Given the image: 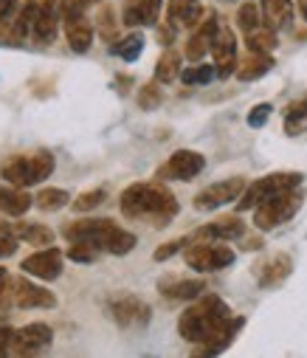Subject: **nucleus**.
I'll use <instances>...</instances> for the list:
<instances>
[{"mask_svg": "<svg viewBox=\"0 0 307 358\" xmlns=\"http://www.w3.org/2000/svg\"><path fill=\"white\" fill-rule=\"evenodd\" d=\"M122 215L130 220H150L152 226H166L178 215V201L175 195L161 184H133L122 192L119 198Z\"/></svg>", "mask_w": 307, "mask_h": 358, "instance_id": "obj_1", "label": "nucleus"}, {"mask_svg": "<svg viewBox=\"0 0 307 358\" xmlns=\"http://www.w3.org/2000/svg\"><path fill=\"white\" fill-rule=\"evenodd\" d=\"M231 322H234V316H231L229 305H226L220 296H203L197 305H192L189 310L180 313V319H178V333H180L186 341L203 344V341L220 336Z\"/></svg>", "mask_w": 307, "mask_h": 358, "instance_id": "obj_2", "label": "nucleus"}, {"mask_svg": "<svg viewBox=\"0 0 307 358\" xmlns=\"http://www.w3.org/2000/svg\"><path fill=\"white\" fill-rule=\"evenodd\" d=\"M54 172V155L40 150V152H31V155H12L0 164V178L9 181L12 187H34L40 181Z\"/></svg>", "mask_w": 307, "mask_h": 358, "instance_id": "obj_3", "label": "nucleus"}, {"mask_svg": "<svg viewBox=\"0 0 307 358\" xmlns=\"http://www.w3.org/2000/svg\"><path fill=\"white\" fill-rule=\"evenodd\" d=\"M301 184V175L299 172H273V175H265L259 181H254L251 187H245L243 198L237 201V209L240 212H248V209H257L285 192H296V187Z\"/></svg>", "mask_w": 307, "mask_h": 358, "instance_id": "obj_4", "label": "nucleus"}, {"mask_svg": "<svg viewBox=\"0 0 307 358\" xmlns=\"http://www.w3.org/2000/svg\"><path fill=\"white\" fill-rule=\"evenodd\" d=\"M116 231H119V226L108 217H87V220H73V223L62 226V234L71 243H87V245H96L99 251H108Z\"/></svg>", "mask_w": 307, "mask_h": 358, "instance_id": "obj_5", "label": "nucleus"}, {"mask_svg": "<svg viewBox=\"0 0 307 358\" xmlns=\"http://www.w3.org/2000/svg\"><path fill=\"white\" fill-rule=\"evenodd\" d=\"M301 201H304V198H301L299 192H285V195H279V198H273V201L257 206V209H254V226H257L259 231H271V229L287 223V220L301 209Z\"/></svg>", "mask_w": 307, "mask_h": 358, "instance_id": "obj_6", "label": "nucleus"}, {"mask_svg": "<svg viewBox=\"0 0 307 358\" xmlns=\"http://www.w3.org/2000/svg\"><path fill=\"white\" fill-rule=\"evenodd\" d=\"M183 259L194 271L209 274V271H223V268H229L234 262V251L229 245H217V243H197V245L186 248Z\"/></svg>", "mask_w": 307, "mask_h": 358, "instance_id": "obj_7", "label": "nucleus"}, {"mask_svg": "<svg viewBox=\"0 0 307 358\" xmlns=\"http://www.w3.org/2000/svg\"><path fill=\"white\" fill-rule=\"evenodd\" d=\"M245 192V181L243 178H229V181H217L206 189H200L194 195V209L197 212H212V209H220L231 201H240Z\"/></svg>", "mask_w": 307, "mask_h": 358, "instance_id": "obj_8", "label": "nucleus"}, {"mask_svg": "<svg viewBox=\"0 0 307 358\" xmlns=\"http://www.w3.org/2000/svg\"><path fill=\"white\" fill-rule=\"evenodd\" d=\"M206 166V158L194 150H178L169 155V161L158 169V178L161 181H192L197 178Z\"/></svg>", "mask_w": 307, "mask_h": 358, "instance_id": "obj_9", "label": "nucleus"}, {"mask_svg": "<svg viewBox=\"0 0 307 358\" xmlns=\"http://www.w3.org/2000/svg\"><path fill=\"white\" fill-rule=\"evenodd\" d=\"M20 268H23V274H29V277H37L43 282H54L62 274V254L57 248H43V251L26 257Z\"/></svg>", "mask_w": 307, "mask_h": 358, "instance_id": "obj_10", "label": "nucleus"}, {"mask_svg": "<svg viewBox=\"0 0 307 358\" xmlns=\"http://www.w3.org/2000/svg\"><path fill=\"white\" fill-rule=\"evenodd\" d=\"M51 327L43 324V322H31L26 327H20L15 336H12V350L17 355H31V352H40L51 344Z\"/></svg>", "mask_w": 307, "mask_h": 358, "instance_id": "obj_11", "label": "nucleus"}, {"mask_svg": "<svg viewBox=\"0 0 307 358\" xmlns=\"http://www.w3.org/2000/svg\"><path fill=\"white\" fill-rule=\"evenodd\" d=\"M212 54H215V68H217V76L220 79H229L240 62H237V40H234V31L231 29H220L217 37H215V45H212Z\"/></svg>", "mask_w": 307, "mask_h": 358, "instance_id": "obj_12", "label": "nucleus"}, {"mask_svg": "<svg viewBox=\"0 0 307 358\" xmlns=\"http://www.w3.org/2000/svg\"><path fill=\"white\" fill-rule=\"evenodd\" d=\"M110 313L122 327H141L150 322V305L138 296H119L110 302Z\"/></svg>", "mask_w": 307, "mask_h": 358, "instance_id": "obj_13", "label": "nucleus"}, {"mask_svg": "<svg viewBox=\"0 0 307 358\" xmlns=\"http://www.w3.org/2000/svg\"><path fill=\"white\" fill-rule=\"evenodd\" d=\"M217 31H220V26H217V17H215V12H212V15L203 17V23L192 31V37H189V43H186V57H189L192 62L203 59V57H206V51H212Z\"/></svg>", "mask_w": 307, "mask_h": 358, "instance_id": "obj_14", "label": "nucleus"}, {"mask_svg": "<svg viewBox=\"0 0 307 358\" xmlns=\"http://www.w3.org/2000/svg\"><path fill=\"white\" fill-rule=\"evenodd\" d=\"M65 37H68V45L76 51V54H85L93 43V26L90 20L85 17V12H73V9H65Z\"/></svg>", "mask_w": 307, "mask_h": 358, "instance_id": "obj_15", "label": "nucleus"}, {"mask_svg": "<svg viewBox=\"0 0 307 358\" xmlns=\"http://www.w3.org/2000/svg\"><path fill=\"white\" fill-rule=\"evenodd\" d=\"M12 294H15V305L17 308H54L57 299L51 291L29 282L26 277H17L12 280Z\"/></svg>", "mask_w": 307, "mask_h": 358, "instance_id": "obj_16", "label": "nucleus"}, {"mask_svg": "<svg viewBox=\"0 0 307 358\" xmlns=\"http://www.w3.org/2000/svg\"><path fill=\"white\" fill-rule=\"evenodd\" d=\"M290 271H293V259L287 254H273L257 265V282L262 288H276L290 277Z\"/></svg>", "mask_w": 307, "mask_h": 358, "instance_id": "obj_17", "label": "nucleus"}, {"mask_svg": "<svg viewBox=\"0 0 307 358\" xmlns=\"http://www.w3.org/2000/svg\"><path fill=\"white\" fill-rule=\"evenodd\" d=\"M259 12L271 31H287L293 26V0H259Z\"/></svg>", "mask_w": 307, "mask_h": 358, "instance_id": "obj_18", "label": "nucleus"}, {"mask_svg": "<svg viewBox=\"0 0 307 358\" xmlns=\"http://www.w3.org/2000/svg\"><path fill=\"white\" fill-rule=\"evenodd\" d=\"M164 0H124L122 20L127 26H155Z\"/></svg>", "mask_w": 307, "mask_h": 358, "instance_id": "obj_19", "label": "nucleus"}, {"mask_svg": "<svg viewBox=\"0 0 307 358\" xmlns=\"http://www.w3.org/2000/svg\"><path fill=\"white\" fill-rule=\"evenodd\" d=\"M243 234H245V223L240 217H220V220H215L209 226L197 229L194 237L212 240V243H229V240H240Z\"/></svg>", "mask_w": 307, "mask_h": 358, "instance_id": "obj_20", "label": "nucleus"}, {"mask_svg": "<svg viewBox=\"0 0 307 358\" xmlns=\"http://www.w3.org/2000/svg\"><path fill=\"white\" fill-rule=\"evenodd\" d=\"M166 15H169L172 26H183V29H197L203 23V17H206L200 0H169Z\"/></svg>", "mask_w": 307, "mask_h": 358, "instance_id": "obj_21", "label": "nucleus"}, {"mask_svg": "<svg viewBox=\"0 0 307 358\" xmlns=\"http://www.w3.org/2000/svg\"><path fill=\"white\" fill-rule=\"evenodd\" d=\"M243 327V319H234L220 336H215V338H209V341H203V344H197L194 347V352H192V358H215V355H220L231 341H234V336H237V330Z\"/></svg>", "mask_w": 307, "mask_h": 358, "instance_id": "obj_22", "label": "nucleus"}, {"mask_svg": "<svg viewBox=\"0 0 307 358\" xmlns=\"http://www.w3.org/2000/svg\"><path fill=\"white\" fill-rule=\"evenodd\" d=\"M3 229L12 231L17 240L31 243V245H51L54 243V231L48 226H40V223H12V226H3Z\"/></svg>", "mask_w": 307, "mask_h": 358, "instance_id": "obj_23", "label": "nucleus"}, {"mask_svg": "<svg viewBox=\"0 0 307 358\" xmlns=\"http://www.w3.org/2000/svg\"><path fill=\"white\" fill-rule=\"evenodd\" d=\"M57 29H59V15H57V9H54V0H45V3L40 6L37 23H34V37H37L40 43H54Z\"/></svg>", "mask_w": 307, "mask_h": 358, "instance_id": "obj_24", "label": "nucleus"}, {"mask_svg": "<svg viewBox=\"0 0 307 358\" xmlns=\"http://www.w3.org/2000/svg\"><path fill=\"white\" fill-rule=\"evenodd\" d=\"M31 201L34 198H29L26 192H20L17 187H0V212H3V215H12V217L26 215L29 206H31Z\"/></svg>", "mask_w": 307, "mask_h": 358, "instance_id": "obj_25", "label": "nucleus"}, {"mask_svg": "<svg viewBox=\"0 0 307 358\" xmlns=\"http://www.w3.org/2000/svg\"><path fill=\"white\" fill-rule=\"evenodd\" d=\"M271 68H273V57H268V54H248L240 62V68H237V79L254 82V79H262Z\"/></svg>", "mask_w": 307, "mask_h": 358, "instance_id": "obj_26", "label": "nucleus"}, {"mask_svg": "<svg viewBox=\"0 0 307 358\" xmlns=\"http://www.w3.org/2000/svg\"><path fill=\"white\" fill-rule=\"evenodd\" d=\"M203 291H206V282L203 280H178V282L161 285V294L169 299H197Z\"/></svg>", "mask_w": 307, "mask_h": 358, "instance_id": "obj_27", "label": "nucleus"}, {"mask_svg": "<svg viewBox=\"0 0 307 358\" xmlns=\"http://www.w3.org/2000/svg\"><path fill=\"white\" fill-rule=\"evenodd\" d=\"M285 133L287 136H301L307 133V96H301L299 102H293L285 110Z\"/></svg>", "mask_w": 307, "mask_h": 358, "instance_id": "obj_28", "label": "nucleus"}, {"mask_svg": "<svg viewBox=\"0 0 307 358\" xmlns=\"http://www.w3.org/2000/svg\"><path fill=\"white\" fill-rule=\"evenodd\" d=\"M245 45H248V54H268L271 57V51L279 45L276 43V31H271V29L262 26V29L245 34Z\"/></svg>", "mask_w": 307, "mask_h": 358, "instance_id": "obj_29", "label": "nucleus"}, {"mask_svg": "<svg viewBox=\"0 0 307 358\" xmlns=\"http://www.w3.org/2000/svg\"><path fill=\"white\" fill-rule=\"evenodd\" d=\"M37 15H40V6L34 3V0H26V6H20V15L15 17V37L26 40L29 34H34Z\"/></svg>", "mask_w": 307, "mask_h": 358, "instance_id": "obj_30", "label": "nucleus"}, {"mask_svg": "<svg viewBox=\"0 0 307 358\" xmlns=\"http://www.w3.org/2000/svg\"><path fill=\"white\" fill-rule=\"evenodd\" d=\"M180 76V57H178V51H166V54H161V59H158V65H155V79L158 82H164V85H169V82H175Z\"/></svg>", "mask_w": 307, "mask_h": 358, "instance_id": "obj_31", "label": "nucleus"}, {"mask_svg": "<svg viewBox=\"0 0 307 358\" xmlns=\"http://www.w3.org/2000/svg\"><path fill=\"white\" fill-rule=\"evenodd\" d=\"M34 201H37V209H43V212H59L62 206L71 203V195L65 189H43Z\"/></svg>", "mask_w": 307, "mask_h": 358, "instance_id": "obj_32", "label": "nucleus"}, {"mask_svg": "<svg viewBox=\"0 0 307 358\" xmlns=\"http://www.w3.org/2000/svg\"><path fill=\"white\" fill-rule=\"evenodd\" d=\"M237 26H240L245 34H251V31H257V29L265 26V23H262V12L257 9V3H243V6H240V12H237Z\"/></svg>", "mask_w": 307, "mask_h": 358, "instance_id": "obj_33", "label": "nucleus"}, {"mask_svg": "<svg viewBox=\"0 0 307 358\" xmlns=\"http://www.w3.org/2000/svg\"><path fill=\"white\" fill-rule=\"evenodd\" d=\"M141 51H144V37L141 34H130L122 43L113 45V54H119L124 62H136L141 57Z\"/></svg>", "mask_w": 307, "mask_h": 358, "instance_id": "obj_34", "label": "nucleus"}, {"mask_svg": "<svg viewBox=\"0 0 307 358\" xmlns=\"http://www.w3.org/2000/svg\"><path fill=\"white\" fill-rule=\"evenodd\" d=\"M217 76V68L215 65H192V68H183L180 71V79L186 85H206Z\"/></svg>", "mask_w": 307, "mask_h": 358, "instance_id": "obj_35", "label": "nucleus"}, {"mask_svg": "<svg viewBox=\"0 0 307 358\" xmlns=\"http://www.w3.org/2000/svg\"><path fill=\"white\" fill-rule=\"evenodd\" d=\"M133 248H136V234L119 226V231L113 234V240H110L108 251H110V254H116V257H122V254H130Z\"/></svg>", "mask_w": 307, "mask_h": 358, "instance_id": "obj_36", "label": "nucleus"}, {"mask_svg": "<svg viewBox=\"0 0 307 358\" xmlns=\"http://www.w3.org/2000/svg\"><path fill=\"white\" fill-rule=\"evenodd\" d=\"M161 87L155 85V82H150V85H141V91H138V108L141 110H155L158 105H161Z\"/></svg>", "mask_w": 307, "mask_h": 358, "instance_id": "obj_37", "label": "nucleus"}, {"mask_svg": "<svg viewBox=\"0 0 307 358\" xmlns=\"http://www.w3.org/2000/svg\"><path fill=\"white\" fill-rule=\"evenodd\" d=\"M105 198H108L105 189H90V192H85V195H79V198L73 201V209H76V212H90V209H96V206L105 203Z\"/></svg>", "mask_w": 307, "mask_h": 358, "instance_id": "obj_38", "label": "nucleus"}, {"mask_svg": "<svg viewBox=\"0 0 307 358\" xmlns=\"http://www.w3.org/2000/svg\"><path fill=\"white\" fill-rule=\"evenodd\" d=\"M68 257H71L73 262H93V259L99 257V248H96V245H87V243H71Z\"/></svg>", "mask_w": 307, "mask_h": 358, "instance_id": "obj_39", "label": "nucleus"}, {"mask_svg": "<svg viewBox=\"0 0 307 358\" xmlns=\"http://www.w3.org/2000/svg\"><path fill=\"white\" fill-rule=\"evenodd\" d=\"M271 110H273V108H271L268 102H262V105L251 108V113H248V127H265V122H268Z\"/></svg>", "mask_w": 307, "mask_h": 358, "instance_id": "obj_40", "label": "nucleus"}, {"mask_svg": "<svg viewBox=\"0 0 307 358\" xmlns=\"http://www.w3.org/2000/svg\"><path fill=\"white\" fill-rule=\"evenodd\" d=\"M17 251V237L12 231H6L3 226H0V259L3 257H12Z\"/></svg>", "mask_w": 307, "mask_h": 358, "instance_id": "obj_41", "label": "nucleus"}, {"mask_svg": "<svg viewBox=\"0 0 307 358\" xmlns=\"http://www.w3.org/2000/svg\"><path fill=\"white\" fill-rule=\"evenodd\" d=\"M186 243H189V240H172V243H166V245H161V248H158V251H155L152 257H155L158 262H164V259H169L172 254H178V251H180V248L186 245Z\"/></svg>", "mask_w": 307, "mask_h": 358, "instance_id": "obj_42", "label": "nucleus"}, {"mask_svg": "<svg viewBox=\"0 0 307 358\" xmlns=\"http://www.w3.org/2000/svg\"><path fill=\"white\" fill-rule=\"evenodd\" d=\"M20 15V3L17 0H0V20H12Z\"/></svg>", "mask_w": 307, "mask_h": 358, "instance_id": "obj_43", "label": "nucleus"}, {"mask_svg": "<svg viewBox=\"0 0 307 358\" xmlns=\"http://www.w3.org/2000/svg\"><path fill=\"white\" fill-rule=\"evenodd\" d=\"M12 330L0 324V358H9V347H12Z\"/></svg>", "mask_w": 307, "mask_h": 358, "instance_id": "obj_44", "label": "nucleus"}, {"mask_svg": "<svg viewBox=\"0 0 307 358\" xmlns=\"http://www.w3.org/2000/svg\"><path fill=\"white\" fill-rule=\"evenodd\" d=\"M99 20H101V34H105L108 40H113V12H110V9H105Z\"/></svg>", "mask_w": 307, "mask_h": 358, "instance_id": "obj_45", "label": "nucleus"}, {"mask_svg": "<svg viewBox=\"0 0 307 358\" xmlns=\"http://www.w3.org/2000/svg\"><path fill=\"white\" fill-rule=\"evenodd\" d=\"M99 3V0H65V9H73V12H85L87 6Z\"/></svg>", "mask_w": 307, "mask_h": 358, "instance_id": "obj_46", "label": "nucleus"}, {"mask_svg": "<svg viewBox=\"0 0 307 358\" xmlns=\"http://www.w3.org/2000/svg\"><path fill=\"white\" fill-rule=\"evenodd\" d=\"M296 6H299V12H301V17L307 20V0H296Z\"/></svg>", "mask_w": 307, "mask_h": 358, "instance_id": "obj_47", "label": "nucleus"}, {"mask_svg": "<svg viewBox=\"0 0 307 358\" xmlns=\"http://www.w3.org/2000/svg\"><path fill=\"white\" fill-rule=\"evenodd\" d=\"M226 3H234V0H226Z\"/></svg>", "mask_w": 307, "mask_h": 358, "instance_id": "obj_48", "label": "nucleus"}]
</instances>
